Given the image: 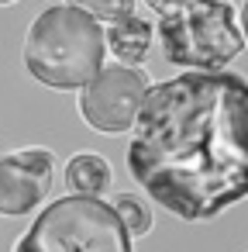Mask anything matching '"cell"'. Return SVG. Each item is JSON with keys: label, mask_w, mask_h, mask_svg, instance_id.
Returning <instances> with one entry per match:
<instances>
[{"label": "cell", "mask_w": 248, "mask_h": 252, "mask_svg": "<svg viewBox=\"0 0 248 252\" xmlns=\"http://www.w3.org/2000/svg\"><path fill=\"white\" fill-rule=\"evenodd\" d=\"M131 180L183 221L217 218L248 197V80L186 69L152 83L128 142Z\"/></svg>", "instance_id": "cell-1"}, {"label": "cell", "mask_w": 248, "mask_h": 252, "mask_svg": "<svg viewBox=\"0 0 248 252\" xmlns=\"http://www.w3.org/2000/svg\"><path fill=\"white\" fill-rule=\"evenodd\" d=\"M25 69L49 90H80L107 59L104 25L73 4H49L35 14L21 45Z\"/></svg>", "instance_id": "cell-2"}, {"label": "cell", "mask_w": 248, "mask_h": 252, "mask_svg": "<svg viewBox=\"0 0 248 252\" xmlns=\"http://www.w3.org/2000/svg\"><path fill=\"white\" fill-rule=\"evenodd\" d=\"M14 252H135V238L110 200L69 193L31 221Z\"/></svg>", "instance_id": "cell-3"}, {"label": "cell", "mask_w": 248, "mask_h": 252, "mask_svg": "<svg viewBox=\"0 0 248 252\" xmlns=\"http://www.w3.org/2000/svg\"><path fill=\"white\" fill-rule=\"evenodd\" d=\"M155 35L165 59L186 69H224L245 49L238 11L227 0H190L179 11L159 14Z\"/></svg>", "instance_id": "cell-4"}, {"label": "cell", "mask_w": 248, "mask_h": 252, "mask_svg": "<svg viewBox=\"0 0 248 252\" xmlns=\"http://www.w3.org/2000/svg\"><path fill=\"white\" fill-rule=\"evenodd\" d=\"M152 87V76L145 66H128V63H104L76 94L80 118L100 131V135H124L131 131L138 107Z\"/></svg>", "instance_id": "cell-5"}, {"label": "cell", "mask_w": 248, "mask_h": 252, "mask_svg": "<svg viewBox=\"0 0 248 252\" xmlns=\"http://www.w3.org/2000/svg\"><path fill=\"white\" fill-rule=\"evenodd\" d=\"M55 180V156L49 149H18L0 156V214L25 218L31 214L52 190Z\"/></svg>", "instance_id": "cell-6"}, {"label": "cell", "mask_w": 248, "mask_h": 252, "mask_svg": "<svg viewBox=\"0 0 248 252\" xmlns=\"http://www.w3.org/2000/svg\"><path fill=\"white\" fill-rule=\"evenodd\" d=\"M152 42H155V25H148L138 14L117 18L104 28V45L114 52V59H121L128 66H141L145 56L152 52Z\"/></svg>", "instance_id": "cell-7"}, {"label": "cell", "mask_w": 248, "mask_h": 252, "mask_svg": "<svg viewBox=\"0 0 248 252\" xmlns=\"http://www.w3.org/2000/svg\"><path fill=\"white\" fill-rule=\"evenodd\" d=\"M114 187L110 162L97 152H76L66 162V190L69 193H86V197H104Z\"/></svg>", "instance_id": "cell-8"}, {"label": "cell", "mask_w": 248, "mask_h": 252, "mask_svg": "<svg viewBox=\"0 0 248 252\" xmlns=\"http://www.w3.org/2000/svg\"><path fill=\"white\" fill-rule=\"evenodd\" d=\"M110 204H114V211H117V218L124 221V228H128L131 238H141V235L152 231V224H155L152 207H148L138 193H117Z\"/></svg>", "instance_id": "cell-9"}, {"label": "cell", "mask_w": 248, "mask_h": 252, "mask_svg": "<svg viewBox=\"0 0 248 252\" xmlns=\"http://www.w3.org/2000/svg\"><path fill=\"white\" fill-rule=\"evenodd\" d=\"M66 4L80 7L83 14H90V18L100 21V25H110V21H117V18L135 14V0H66Z\"/></svg>", "instance_id": "cell-10"}, {"label": "cell", "mask_w": 248, "mask_h": 252, "mask_svg": "<svg viewBox=\"0 0 248 252\" xmlns=\"http://www.w3.org/2000/svg\"><path fill=\"white\" fill-rule=\"evenodd\" d=\"M145 4H148L155 14H169V11H179L183 4H190V0H145Z\"/></svg>", "instance_id": "cell-11"}, {"label": "cell", "mask_w": 248, "mask_h": 252, "mask_svg": "<svg viewBox=\"0 0 248 252\" xmlns=\"http://www.w3.org/2000/svg\"><path fill=\"white\" fill-rule=\"evenodd\" d=\"M238 28H241V38H245V45H248V0L241 4V11H238Z\"/></svg>", "instance_id": "cell-12"}, {"label": "cell", "mask_w": 248, "mask_h": 252, "mask_svg": "<svg viewBox=\"0 0 248 252\" xmlns=\"http://www.w3.org/2000/svg\"><path fill=\"white\" fill-rule=\"evenodd\" d=\"M11 4H18V0H0V7H11Z\"/></svg>", "instance_id": "cell-13"}]
</instances>
